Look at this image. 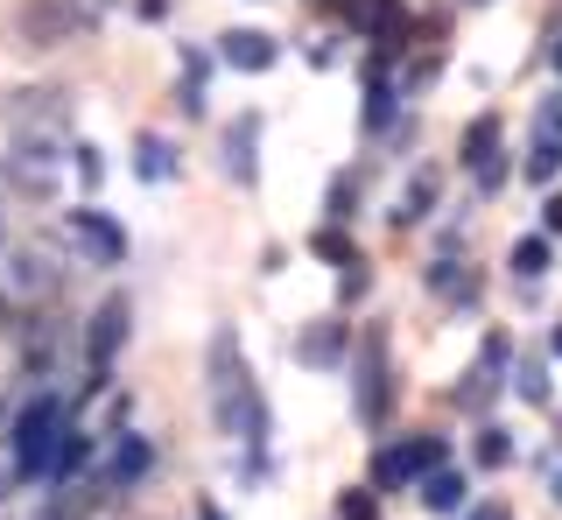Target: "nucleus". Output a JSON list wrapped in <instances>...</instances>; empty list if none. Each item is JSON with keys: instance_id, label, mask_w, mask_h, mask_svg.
Returning a JSON list of instances; mask_svg holds the SVG:
<instances>
[{"instance_id": "nucleus-5", "label": "nucleus", "mask_w": 562, "mask_h": 520, "mask_svg": "<svg viewBox=\"0 0 562 520\" xmlns=\"http://www.w3.org/2000/svg\"><path fill=\"white\" fill-rule=\"evenodd\" d=\"M443 464V437H408L394 450H380L373 457V485H415L422 472H436Z\"/></svg>"}, {"instance_id": "nucleus-31", "label": "nucleus", "mask_w": 562, "mask_h": 520, "mask_svg": "<svg viewBox=\"0 0 562 520\" xmlns=\"http://www.w3.org/2000/svg\"><path fill=\"white\" fill-rule=\"evenodd\" d=\"M198 520H225V513H218V507H204V513H198Z\"/></svg>"}, {"instance_id": "nucleus-20", "label": "nucleus", "mask_w": 562, "mask_h": 520, "mask_svg": "<svg viewBox=\"0 0 562 520\" xmlns=\"http://www.w3.org/2000/svg\"><path fill=\"white\" fill-rule=\"evenodd\" d=\"M176 106L204 113V57H198V49H183V92H176Z\"/></svg>"}, {"instance_id": "nucleus-17", "label": "nucleus", "mask_w": 562, "mask_h": 520, "mask_svg": "<svg viewBox=\"0 0 562 520\" xmlns=\"http://www.w3.org/2000/svg\"><path fill=\"white\" fill-rule=\"evenodd\" d=\"M394 99H401L394 84H373V78H366V113H359V127H366V134H380L386 120H394Z\"/></svg>"}, {"instance_id": "nucleus-4", "label": "nucleus", "mask_w": 562, "mask_h": 520, "mask_svg": "<svg viewBox=\"0 0 562 520\" xmlns=\"http://www.w3.org/2000/svg\"><path fill=\"white\" fill-rule=\"evenodd\" d=\"M64 120H70V99H64V92H14V99H8V127L22 134V142L35 134V148L57 142Z\"/></svg>"}, {"instance_id": "nucleus-16", "label": "nucleus", "mask_w": 562, "mask_h": 520, "mask_svg": "<svg viewBox=\"0 0 562 520\" xmlns=\"http://www.w3.org/2000/svg\"><path fill=\"white\" fill-rule=\"evenodd\" d=\"M549 260H555L549 233H527L520 247H514V274H520V282H535V274H549Z\"/></svg>"}, {"instance_id": "nucleus-8", "label": "nucleus", "mask_w": 562, "mask_h": 520, "mask_svg": "<svg viewBox=\"0 0 562 520\" xmlns=\"http://www.w3.org/2000/svg\"><path fill=\"white\" fill-rule=\"evenodd\" d=\"M386 408H394V387H386V344L373 331V344H366V366H359V422L366 429L386 422Z\"/></svg>"}, {"instance_id": "nucleus-25", "label": "nucleus", "mask_w": 562, "mask_h": 520, "mask_svg": "<svg viewBox=\"0 0 562 520\" xmlns=\"http://www.w3.org/2000/svg\"><path fill=\"white\" fill-rule=\"evenodd\" d=\"M338 513H345V520H380V499H373V493H345Z\"/></svg>"}, {"instance_id": "nucleus-23", "label": "nucleus", "mask_w": 562, "mask_h": 520, "mask_svg": "<svg viewBox=\"0 0 562 520\" xmlns=\"http://www.w3.org/2000/svg\"><path fill=\"white\" fill-rule=\"evenodd\" d=\"M316 253L338 260V268H359V253H351V239L338 233V225H324V233H316Z\"/></svg>"}, {"instance_id": "nucleus-32", "label": "nucleus", "mask_w": 562, "mask_h": 520, "mask_svg": "<svg viewBox=\"0 0 562 520\" xmlns=\"http://www.w3.org/2000/svg\"><path fill=\"white\" fill-rule=\"evenodd\" d=\"M555 71H562V43H555Z\"/></svg>"}, {"instance_id": "nucleus-19", "label": "nucleus", "mask_w": 562, "mask_h": 520, "mask_svg": "<svg viewBox=\"0 0 562 520\" xmlns=\"http://www.w3.org/2000/svg\"><path fill=\"white\" fill-rule=\"evenodd\" d=\"M134 169H140V183H169V177H176V155H169V142H140Z\"/></svg>"}, {"instance_id": "nucleus-22", "label": "nucleus", "mask_w": 562, "mask_h": 520, "mask_svg": "<svg viewBox=\"0 0 562 520\" xmlns=\"http://www.w3.org/2000/svg\"><path fill=\"white\" fill-rule=\"evenodd\" d=\"M514 387L527 394V402H549V366H541V359H520V373H514Z\"/></svg>"}, {"instance_id": "nucleus-2", "label": "nucleus", "mask_w": 562, "mask_h": 520, "mask_svg": "<svg viewBox=\"0 0 562 520\" xmlns=\"http://www.w3.org/2000/svg\"><path fill=\"white\" fill-rule=\"evenodd\" d=\"M64 429H70L64 402H57V394H35V402L14 415V437H8V464H14V478H49Z\"/></svg>"}, {"instance_id": "nucleus-6", "label": "nucleus", "mask_w": 562, "mask_h": 520, "mask_svg": "<svg viewBox=\"0 0 562 520\" xmlns=\"http://www.w3.org/2000/svg\"><path fill=\"white\" fill-rule=\"evenodd\" d=\"M127 317H134L127 296H105L92 309V324H85V359H92V373H105L120 359V344H127Z\"/></svg>"}, {"instance_id": "nucleus-3", "label": "nucleus", "mask_w": 562, "mask_h": 520, "mask_svg": "<svg viewBox=\"0 0 562 520\" xmlns=\"http://www.w3.org/2000/svg\"><path fill=\"white\" fill-rule=\"evenodd\" d=\"M14 29H22L29 49H64L92 29V8H85V0H22V8H14Z\"/></svg>"}, {"instance_id": "nucleus-24", "label": "nucleus", "mask_w": 562, "mask_h": 520, "mask_svg": "<svg viewBox=\"0 0 562 520\" xmlns=\"http://www.w3.org/2000/svg\"><path fill=\"white\" fill-rule=\"evenodd\" d=\"M351 212H359V177H338L330 183V225H345Z\"/></svg>"}, {"instance_id": "nucleus-28", "label": "nucleus", "mask_w": 562, "mask_h": 520, "mask_svg": "<svg viewBox=\"0 0 562 520\" xmlns=\"http://www.w3.org/2000/svg\"><path fill=\"white\" fill-rule=\"evenodd\" d=\"M471 520H506V507H485V513H471Z\"/></svg>"}, {"instance_id": "nucleus-9", "label": "nucleus", "mask_w": 562, "mask_h": 520, "mask_svg": "<svg viewBox=\"0 0 562 520\" xmlns=\"http://www.w3.org/2000/svg\"><path fill=\"white\" fill-rule=\"evenodd\" d=\"M254 142H260V120L239 113L233 127H225V177L233 183H254Z\"/></svg>"}, {"instance_id": "nucleus-18", "label": "nucleus", "mask_w": 562, "mask_h": 520, "mask_svg": "<svg viewBox=\"0 0 562 520\" xmlns=\"http://www.w3.org/2000/svg\"><path fill=\"white\" fill-rule=\"evenodd\" d=\"M492 148H499V120L485 113V120H471V127H464V169H479Z\"/></svg>"}, {"instance_id": "nucleus-15", "label": "nucleus", "mask_w": 562, "mask_h": 520, "mask_svg": "<svg viewBox=\"0 0 562 520\" xmlns=\"http://www.w3.org/2000/svg\"><path fill=\"white\" fill-rule=\"evenodd\" d=\"M527 183H549L555 169H562V134H535V148H527Z\"/></svg>"}, {"instance_id": "nucleus-26", "label": "nucleus", "mask_w": 562, "mask_h": 520, "mask_svg": "<svg viewBox=\"0 0 562 520\" xmlns=\"http://www.w3.org/2000/svg\"><path fill=\"white\" fill-rule=\"evenodd\" d=\"M78 177H85V183H99V177H105V162H99V148H78Z\"/></svg>"}, {"instance_id": "nucleus-11", "label": "nucleus", "mask_w": 562, "mask_h": 520, "mask_svg": "<svg viewBox=\"0 0 562 520\" xmlns=\"http://www.w3.org/2000/svg\"><path fill=\"white\" fill-rule=\"evenodd\" d=\"M148 464H155L148 437H120V443H113V457H105V485H134V478H148Z\"/></svg>"}, {"instance_id": "nucleus-14", "label": "nucleus", "mask_w": 562, "mask_h": 520, "mask_svg": "<svg viewBox=\"0 0 562 520\" xmlns=\"http://www.w3.org/2000/svg\"><path fill=\"white\" fill-rule=\"evenodd\" d=\"M471 457H479L485 472H506V464H514V437H506L499 422H485V429H479V443H471Z\"/></svg>"}, {"instance_id": "nucleus-1", "label": "nucleus", "mask_w": 562, "mask_h": 520, "mask_svg": "<svg viewBox=\"0 0 562 520\" xmlns=\"http://www.w3.org/2000/svg\"><path fill=\"white\" fill-rule=\"evenodd\" d=\"M204 387H211V415H218L225 437H268V408H260V394H254V373H246V352H239L233 324L211 331V373H204Z\"/></svg>"}, {"instance_id": "nucleus-12", "label": "nucleus", "mask_w": 562, "mask_h": 520, "mask_svg": "<svg viewBox=\"0 0 562 520\" xmlns=\"http://www.w3.org/2000/svg\"><path fill=\"white\" fill-rule=\"evenodd\" d=\"M422 507H429V513H457V507H464V472H450V464L422 472Z\"/></svg>"}, {"instance_id": "nucleus-29", "label": "nucleus", "mask_w": 562, "mask_h": 520, "mask_svg": "<svg viewBox=\"0 0 562 520\" xmlns=\"http://www.w3.org/2000/svg\"><path fill=\"white\" fill-rule=\"evenodd\" d=\"M549 352H555V359H562V324H555V338H549Z\"/></svg>"}, {"instance_id": "nucleus-33", "label": "nucleus", "mask_w": 562, "mask_h": 520, "mask_svg": "<svg viewBox=\"0 0 562 520\" xmlns=\"http://www.w3.org/2000/svg\"><path fill=\"white\" fill-rule=\"evenodd\" d=\"M555 499H562V478H555Z\"/></svg>"}, {"instance_id": "nucleus-27", "label": "nucleus", "mask_w": 562, "mask_h": 520, "mask_svg": "<svg viewBox=\"0 0 562 520\" xmlns=\"http://www.w3.org/2000/svg\"><path fill=\"white\" fill-rule=\"evenodd\" d=\"M541 218H549V233H562V197H549V212H541Z\"/></svg>"}, {"instance_id": "nucleus-13", "label": "nucleus", "mask_w": 562, "mask_h": 520, "mask_svg": "<svg viewBox=\"0 0 562 520\" xmlns=\"http://www.w3.org/2000/svg\"><path fill=\"white\" fill-rule=\"evenodd\" d=\"M338 352H345V324H338V317H324L303 344H295V359H303V366H330Z\"/></svg>"}, {"instance_id": "nucleus-10", "label": "nucleus", "mask_w": 562, "mask_h": 520, "mask_svg": "<svg viewBox=\"0 0 562 520\" xmlns=\"http://www.w3.org/2000/svg\"><path fill=\"white\" fill-rule=\"evenodd\" d=\"M274 57L281 49H274V36H260V29H233V36H225V64H233V71H268Z\"/></svg>"}, {"instance_id": "nucleus-21", "label": "nucleus", "mask_w": 562, "mask_h": 520, "mask_svg": "<svg viewBox=\"0 0 562 520\" xmlns=\"http://www.w3.org/2000/svg\"><path fill=\"white\" fill-rule=\"evenodd\" d=\"M436 204V177H415L408 190H401V212H394V225H415L422 212H429Z\"/></svg>"}, {"instance_id": "nucleus-30", "label": "nucleus", "mask_w": 562, "mask_h": 520, "mask_svg": "<svg viewBox=\"0 0 562 520\" xmlns=\"http://www.w3.org/2000/svg\"><path fill=\"white\" fill-rule=\"evenodd\" d=\"M316 8H330V14H345V0H316Z\"/></svg>"}, {"instance_id": "nucleus-7", "label": "nucleus", "mask_w": 562, "mask_h": 520, "mask_svg": "<svg viewBox=\"0 0 562 520\" xmlns=\"http://www.w3.org/2000/svg\"><path fill=\"white\" fill-rule=\"evenodd\" d=\"M70 239H78L99 268H120V260H127V233H120L105 212H70Z\"/></svg>"}]
</instances>
